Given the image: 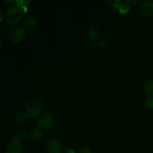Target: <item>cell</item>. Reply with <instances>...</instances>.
<instances>
[{
  "instance_id": "cell-1",
  "label": "cell",
  "mask_w": 153,
  "mask_h": 153,
  "mask_svg": "<svg viewBox=\"0 0 153 153\" xmlns=\"http://www.w3.org/2000/svg\"><path fill=\"white\" fill-rule=\"evenodd\" d=\"M22 11L18 6H11L5 12V20L9 25H16L22 18Z\"/></svg>"
},
{
  "instance_id": "cell-2",
  "label": "cell",
  "mask_w": 153,
  "mask_h": 153,
  "mask_svg": "<svg viewBox=\"0 0 153 153\" xmlns=\"http://www.w3.org/2000/svg\"><path fill=\"white\" fill-rule=\"evenodd\" d=\"M43 110V102L38 99H33L27 102L26 113L29 117H34L41 114Z\"/></svg>"
},
{
  "instance_id": "cell-3",
  "label": "cell",
  "mask_w": 153,
  "mask_h": 153,
  "mask_svg": "<svg viewBox=\"0 0 153 153\" xmlns=\"http://www.w3.org/2000/svg\"><path fill=\"white\" fill-rule=\"evenodd\" d=\"M25 35V28L21 25H14L11 27L8 32L9 40L13 43H17L22 41Z\"/></svg>"
},
{
  "instance_id": "cell-4",
  "label": "cell",
  "mask_w": 153,
  "mask_h": 153,
  "mask_svg": "<svg viewBox=\"0 0 153 153\" xmlns=\"http://www.w3.org/2000/svg\"><path fill=\"white\" fill-rule=\"evenodd\" d=\"M53 117L48 112L41 114L37 120V124L39 127L43 129H49L53 124Z\"/></svg>"
},
{
  "instance_id": "cell-5",
  "label": "cell",
  "mask_w": 153,
  "mask_h": 153,
  "mask_svg": "<svg viewBox=\"0 0 153 153\" xmlns=\"http://www.w3.org/2000/svg\"><path fill=\"white\" fill-rule=\"evenodd\" d=\"M47 150L49 153H62L63 146L61 142L56 138H52L47 143Z\"/></svg>"
},
{
  "instance_id": "cell-6",
  "label": "cell",
  "mask_w": 153,
  "mask_h": 153,
  "mask_svg": "<svg viewBox=\"0 0 153 153\" xmlns=\"http://www.w3.org/2000/svg\"><path fill=\"white\" fill-rule=\"evenodd\" d=\"M22 151V145L19 140H11L5 147V153H21Z\"/></svg>"
},
{
  "instance_id": "cell-7",
  "label": "cell",
  "mask_w": 153,
  "mask_h": 153,
  "mask_svg": "<svg viewBox=\"0 0 153 153\" xmlns=\"http://www.w3.org/2000/svg\"><path fill=\"white\" fill-rule=\"evenodd\" d=\"M140 14L144 17H149L153 15V1H146L140 7Z\"/></svg>"
},
{
  "instance_id": "cell-8",
  "label": "cell",
  "mask_w": 153,
  "mask_h": 153,
  "mask_svg": "<svg viewBox=\"0 0 153 153\" xmlns=\"http://www.w3.org/2000/svg\"><path fill=\"white\" fill-rule=\"evenodd\" d=\"M88 37L92 41H97L100 40L102 35V30L99 25H92L88 30Z\"/></svg>"
},
{
  "instance_id": "cell-9",
  "label": "cell",
  "mask_w": 153,
  "mask_h": 153,
  "mask_svg": "<svg viewBox=\"0 0 153 153\" xmlns=\"http://www.w3.org/2000/svg\"><path fill=\"white\" fill-rule=\"evenodd\" d=\"M43 133L42 130L39 128H35L31 131L29 134V138L31 140L34 141H37V140H40L43 138Z\"/></svg>"
},
{
  "instance_id": "cell-10",
  "label": "cell",
  "mask_w": 153,
  "mask_h": 153,
  "mask_svg": "<svg viewBox=\"0 0 153 153\" xmlns=\"http://www.w3.org/2000/svg\"><path fill=\"white\" fill-rule=\"evenodd\" d=\"M143 91L147 97H153V79H149L145 82Z\"/></svg>"
},
{
  "instance_id": "cell-11",
  "label": "cell",
  "mask_w": 153,
  "mask_h": 153,
  "mask_svg": "<svg viewBox=\"0 0 153 153\" xmlns=\"http://www.w3.org/2000/svg\"><path fill=\"white\" fill-rule=\"evenodd\" d=\"M37 21L34 17H28L24 21V25L28 29H33L37 26Z\"/></svg>"
},
{
  "instance_id": "cell-12",
  "label": "cell",
  "mask_w": 153,
  "mask_h": 153,
  "mask_svg": "<svg viewBox=\"0 0 153 153\" xmlns=\"http://www.w3.org/2000/svg\"><path fill=\"white\" fill-rule=\"evenodd\" d=\"M130 8H131V6H130V3L128 2V1H121L119 7V10L121 13L126 14L129 11Z\"/></svg>"
},
{
  "instance_id": "cell-13",
  "label": "cell",
  "mask_w": 153,
  "mask_h": 153,
  "mask_svg": "<svg viewBox=\"0 0 153 153\" xmlns=\"http://www.w3.org/2000/svg\"><path fill=\"white\" fill-rule=\"evenodd\" d=\"M28 117H29L28 116L26 112H20V113H18L15 117V122L17 123H22L25 122Z\"/></svg>"
},
{
  "instance_id": "cell-14",
  "label": "cell",
  "mask_w": 153,
  "mask_h": 153,
  "mask_svg": "<svg viewBox=\"0 0 153 153\" xmlns=\"http://www.w3.org/2000/svg\"><path fill=\"white\" fill-rule=\"evenodd\" d=\"M30 1H16V3L17 4V6L22 10L23 13H25L28 9V7L29 6Z\"/></svg>"
},
{
  "instance_id": "cell-15",
  "label": "cell",
  "mask_w": 153,
  "mask_h": 153,
  "mask_svg": "<svg viewBox=\"0 0 153 153\" xmlns=\"http://www.w3.org/2000/svg\"><path fill=\"white\" fill-rule=\"evenodd\" d=\"M143 108L146 111L153 110V97H149V98L145 100Z\"/></svg>"
},
{
  "instance_id": "cell-16",
  "label": "cell",
  "mask_w": 153,
  "mask_h": 153,
  "mask_svg": "<svg viewBox=\"0 0 153 153\" xmlns=\"http://www.w3.org/2000/svg\"><path fill=\"white\" fill-rule=\"evenodd\" d=\"M25 136V130L24 129L18 130V131L16 132V134H14V136H13V138H14L13 140H19H19L24 138Z\"/></svg>"
},
{
  "instance_id": "cell-17",
  "label": "cell",
  "mask_w": 153,
  "mask_h": 153,
  "mask_svg": "<svg viewBox=\"0 0 153 153\" xmlns=\"http://www.w3.org/2000/svg\"><path fill=\"white\" fill-rule=\"evenodd\" d=\"M109 2L111 3V6L113 7H114V8H119L121 1H109Z\"/></svg>"
},
{
  "instance_id": "cell-18",
  "label": "cell",
  "mask_w": 153,
  "mask_h": 153,
  "mask_svg": "<svg viewBox=\"0 0 153 153\" xmlns=\"http://www.w3.org/2000/svg\"><path fill=\"white\" fill-rule=\"evenodd\" d=\"M80 153H92V152L88 147H83L81 149Z\"/></svg>"
},
{
  "instance_id": "cell-19",
  "label": "cell",
  "mask_w": 153,
  "mask_h": 153,
  "mask_svg": "<svg viewBox=\"0 0 153 153\" xmlns=\"http://www.w3.org/2000/svg\"><path fill=\"white\" fill-rule=\"evenodd\" d=\"M64 153H76V152H75V150L73 148L67 147L65 149V150H64Z\"/></svg>"
},
{
  "instance_id": "cell-20",
  "label": "cell",
  "mask_w": 153,
  "mask_h": 153,
  "mask_svg": "<svg viewBox=\"0 0 153 153\" xmlns=\"http://www.w3.org/2000/svg\"><path fill=\"white\" fill-rule=\"evenodd\" d=\"M99 46H101V47H104V46H106L105 41V40H101L100 43H99Z\"/></svg>"
},
{
  "instance_id": "cell-21",
  "label": "cell",
  "mask_w": 153,
  "mask_h": 153,
  "mask_svg": "<svg viewBox=\"0 0 153 153\" xmlns=\"http://www.w3.org/2000/svg\"><path fill=\"white\" fill-rule=\"evenodd\" d=\"M3 19V11L1 8H0V22Z\"/></svg>"
},
{
  "instance_id": "cell-22",
  "label": "cell",
  "mask_w": 153,
  "mask_h": 153,
  "mask_svg": "<svg viewBox=\"0 0 153 153\" xmlns=\"http://www.w3.org/2000/svg\"><path fill=\"white\" fill-rule=\"evenodd\" d=\"M1 36H0V46H1Z\"/></svg>"
}]
</instances>
